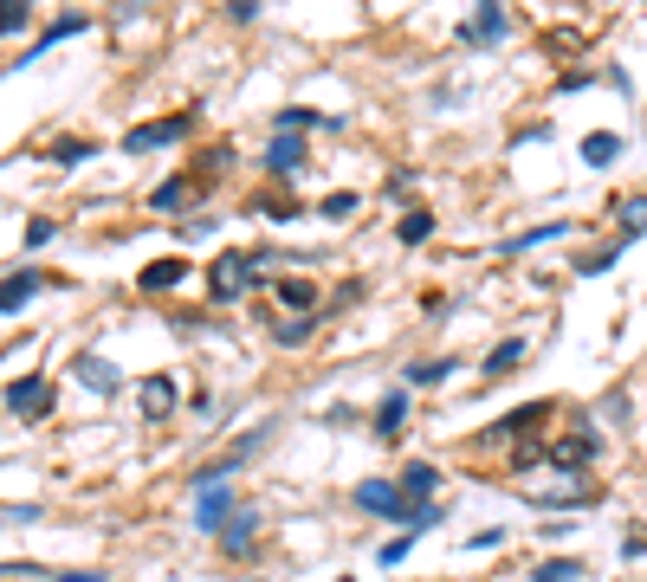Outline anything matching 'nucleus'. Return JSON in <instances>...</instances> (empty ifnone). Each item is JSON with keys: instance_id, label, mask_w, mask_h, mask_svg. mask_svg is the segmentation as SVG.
<instances>
[{"instance_id": "obj_1", "label": "nucleus", "mask_w": 647, "mask_h": 582, "mask_svg": "<svg viewBox=\"0 0 647 582\" xmlns=\"http://www.w3.org/2000/svg\"><path fill=\"white\" fill-rule=\"evenodd\" d=\"M356 505L376 511V518H389V524H402L408 537L440 524V505H415V498H402V485H395V479H363V485H356Z\"/></svg>"}, {"instance_id": "obj_2", "label": "nucleus", "mask_w": 647, "mask_h": 582, "mask_svg": "<svg viewBox=\"0 0 647 582\" xmlns=\"http://www.w3.org/2000/svg\"><path fill=\"white\" fill-rule=\"evenodd\" d=\"M259 285V253H246V259H214V266H208V291H214V298H246V291H253Z\"/></svg>"}, {"instance_id": "obj_3", "label": "nucleus", "mask_w": 647, "mask_h": 582, "mask_svg": "<svg viewBox=\"0 0 647 582\" xmlns=\"http://www.w3.org/2000/svg\"><path fill=\"white\" fill-rule=\"evenodd\" d=\"M188 130H195V110H175V117L136 123V130L123 136V149H130V156H143V149H162V143H175V136H188Z\"/></svg>"}, {"instance_id": "obj_4", "label": "nucleus", "mask_w": 647, "mask_h": 582, "mask_svg": "<svg viewBox=\"0 0 647 582\" xmlns=\"http://www.w3.org/2000/svg\"><path fill=\"white\" fill-rule=\"evenodd\" d=\"M505 33H512V13H505V7H473V20L460 26L466 46H499Z\"/></svg>"}, {"instance_id": "obj_5", "label": "nucleus", "mask_w": 647, "mask_h": 582, "mask_svg": "<svg viewBox=\"0 0 647 582\" xmlns=\"http://www.w3.org/2000/svg\"><path fill=\"white\" fill-rule=\"evenodd\" d=\"M7 408L13 414H52V382L46 376H20V382H7Z\"/></svg>"}, {"instance_id": "obj_6", "label": "nucleus", "mask_w": 647, "mask_h": 582, "mask_svg": "<svg viewBox=\"0 0 647 582\" xmlns=\"http://www.w3.org/2000/svg\"><path fill=\"white\" fill-rule=\"evenodd\" d=\"M550 466H563V473H576V466H596V453H602V440L596 434H563V440H550Z\"/></svg>"}, {"instance_id": "obj_7", "label": "nucleus", "mask_w": 647, "mask_h": 582, "mask_svg": "<svg viewBox=\"0 0 647 582\" xmlns=\"http://www.w3.org/2000/svg\"><path fill=\"white\" fill-rule=\"evenodd\" d=\"M136 401H143V421H169L175 401H182V388H175V376H149Z\"/></svg>"}, {"instance_id": "obj_8", "label": "nucleus", "mask_w": 647, "mask_h": 582, "mask_svg": "<svg viewBox=\"0 0 647 582\" xmlns=\"http://www.w3.org/2000/svg\"><path fill=\"white\" fill-rule=\"evenodd\" d=\"M72 369H78V382H85L91 395H117V388H123V376H117V363H110V356H91L85 350Z\"/></svg>"}, {"instance_id": "obj_9", "label": "nucleus", "mask_w": 647, "mask_h": 582, "mask_svg": "<svg viewBox=\"0 0 647 582\" xmlns=\"http://www.w3.org/2000/svg\"><path fill=\"white\" fill-rule=\"evenodd\" d=\"M550 421V401H525V408H512L499 427H492V440H518V434H538Z\"/></svg>"}, {"instance_id": "obj_10", "label": "nucleus", "mask_w": 647, "mask_h": 582, "mask_svg": "<svg viewBox=\"0 0 647 582\" xmlns=\"http://www.w3.org/2000/svg\"><path fill=\"white\" fill-rule=\"evenodd\" d=\"M253 537H259V511L253 505H240L227 524H220V544H227L233 557H246V550H253Z\"/></svg>"}, {"instance_id": "obj_11", "label": "nucleus", "mask_w": 647, "mask_h": 582, "mask_svg": "<svg viewBox=\"0 0 647 582\" xmlns=\"http://www.w3.org/2000/svg\"><path fill=\"white\" fill-rule=\"evenodd\" d=\"M395 485H402V498H415V505H434V492H440V473H434L428 460H408Z\"/></svg>"}, {"instance_id": "obj_12", "label": "nucleus", "mask_w": 647, "mask_h": 582, "mask_svg": "<svg viewBox=\"0 0 647 582\" xmlns=\"http://www.w3.org/2000/svg\"><path fill=\"white\" fill-rule=\"evenodd\" d=\"M233 511H240V505H233V492H220V485L195 498V524H201V531H220V524H227Z\"/></svg>"}, {"instance_id": "obj_13", "label": "nucleus", "mask_w": 647, "mask_h": 582, "mask_svg": "<svg viewBox=\"0 0 647 582\" xmlns=\"http://www.w3.org/2000/svg\"><path fill=\"white\" fill-rule=\"evenodd\" d=\"M188 279V259H149V266H143V279H136V285H143V291H169V285H182Z\"/></svg>"}, {"instance_id": "obj_14", "label": "nucleus", "mask_w": 647, "mask_h": 582, "mask_svg": "<svg viewBox=\"0 0 647 582\" xmlns=\"http://www.w3.org/2000/svg\"><path fill=\"white\" fill-rule=\"evenodd\" d=\"M266 169H272V175H298V169H305V143H298V136H272Z\"/></svg>"}, {"instance_id": "obj_15", "label": "nucleus", "mask_w": 647, "mask_h": 582, "mask_svg": "<svg viewBox=\"0 0 647 582\" xmlns=\"http://www.w3.org/2000/svg\"><path fill=\"white\" fill-rule=\"evenodd\" d=\"M39 285H46V272H33V266H26V272H13V279H0V311H20V304L33 298Z\"/></svg>"}, {"instance_id": "obj_16", "label": "nucleus", "mask_w": 647, "mask_h": 582, "mask_svg": "<svg viewBox=\"0 0 647 582\" xmlns=\"http://www.w3.org/2000/svg\"><path fill=\"white\" fill-rule=\"evenodd\" d=\"M402 427H408V395L395 388V395H382V408H376V434H382V440H395Z\"/></svg>"}, {"instance_id": "obj_17", "label": "nucleus", "mask_w": 647, "mask_h": 582, "mask_svg": "<svg viewBox=\"0 0 647 582\" xmlns=\"http://www.w3.org/2000/svg\"><path fill=\"white\" fill-rule=\"evenodd\" d=\"M311 123H324V130H337V117H318L311 104H285L279 110V136H298V130H311Z\"/></svg>"}, {"instance_id": "obj_18", "label": "nucleus", "mask_w": 647, "mask_h": 582, "mask_svg": "<svg viewBox=\"0 0 647 582\" xmlns=\"http://www.w3.org/2000/svg\"><path fill=\"white\" fill-rule=\"evenodd\" d=\"M518 363H525V337H505V343H499V350H492V356H486V382H492V376H512V369H518Z\"/></svg>"}, {"instance_id": "obj_19", "label": "nucleus", "mask_w": 647, "mask_h": 582, "mask_svg": "<svg viewBox=\"0 0 647 582\" xmlns=\"http://www.w3.org/2000/svg\"><path fill=\"white\" fill-rule=\"evenodd\" d=\"M318 324H324V317H292V324L279 317V324H272V337H279L285 350H298V343H311V337H318Z\"/></svg>"}, {"instance_id": "obj_20", "label": "nucleus", "mask_w": 647, "mask_h": 582, "mask_svg": "<svg viewBox=\"0 0 647 582\" xmlns=\"http://www.w3.org/2000/svg\"><path fill=\"white\" fill-rule=\"evenodd\" d=\"M615 214H622V233H615V240H635V233H647V201H641V194L615 201Z\"/></svg>"}, {"instance_id": "obj_21", "label": "nucleus", "mask_w": 647, "mask_h": 582, "mask_svg": "<svg viewBox=\"0 0 647 582\" xmlns=\"http://www.w3.org/2000/svg\"><path fill=\"white\" fill-rule=\"evenodd\" d=\"M279 304H292V311H318V285L311 279H279Z\"/></svg>"}, {"instance_id": "obj_22", "label": "nucleus", "mask_w": 647, "mask_h": 582, "mask_svg": "<svg viewBox=\"0 0 647 582\" xmlns=\"http://www.w3.org/2000/svg\"><path fill=\"white\" fill-rule=\"evenodd\" d=\"M615 156H622V136H609V130L583 136V162H589V169H602V162H615Z\"/></svg>"}, {"instance_id": "obj_23", "label": "nucleus", "mask_w": 647, "mask_h": 582, "mask_svg": "<svg viewBox=\"0 0 647 582\" xmlns=\"http://www.w3.org/2000/svg\"><path fill=\"white\" fill-rule=\"evenodd\" d=\"M576 576H583V563H576V557H544L538 570H531V582H576Z\"/></svg>"}, {"instance_id": "obj_24", "label": "nucleus", "mask_w": 647, "mask_h": 582, "mask_svg": "<svg viewBox=\"0 0 647 582\" xmlns=\"http://www.w3.org/2000/svg\"><path fill=\"white\" fill-rule=\"evenodd\" d=\"M195 188H201V182H182V175H169V182H162V188H156V207H162V214H169V207H182V201H195Z\"/></svg>"}, {"instance_id": "obj_25", "label": "nucleus", "mask_w": 647, "mask_h": 582, "mask_svg": "<svg viewBox=\"0 0 647 582\" xmlns=\"http://www.w3.org/2000/svg\"><path fill=\"white\" fill-rule=\"evenodd\" d=\"M428 233H434V214H428V207H408V214H402V240H408V246H421Z\"/></svg>"}, {"instance_id": "obj_26", "label": "nucleus", "mask_w": 647, "mask_h": 582, "mask_svg": "<svg viewBox=\"0 0 647 582\" xmlns=\"http://www.w3.org/2000/svg\"><path fill=\"white\" fill-rule=\"evenodd\" d=\"M622 246H628V240H609V246H602V253H583V259H576V272H583V279H596V272H609Z\"/></svg>"}, {"instance_id": "obj_27", "label": "nucleus", "mask_w": 647, "mask_h": 582, "mask_svg": "<svg viewBox=\"0 0 647 582\" xmlns=\"http://www.w3.org/2000/svg\"><path fill=\"white\" fill-rule=\"evenodd\" d=\"M259 214H266V220H298L305 207H298L292 194H259Z\"/></svg>"}, {"instance_id": "obj_28", "label": "nucleus", "mask_w": 647, "mask_h": 582, "mask_svg": "<svg viewBox=\"0 0 647 582\" xmlns=\"http://www.w3.org/2000/svg\"><path fill=\"white\" fill-rule=\"evenodd\" d=\"M91 149H98L91 136H65V143L52 149V162H65V169H72V162H91Z\"/></svg>"}, {"instance_id": "obj_29", "label": "nucleus", "mask_w": 647, "mask_h": 582, "mask_svg": "<svg viewBox=\"0 0 647 582\" xmlns=\"http://www.w3.org/2000/svg\"><path fill=\"white\" fill-rule=\"evenodd\" d=\"M324 220H350L356 214V188H337V194H324V207H318Z\"/></svg>"}, {"instance_id": "obj_30", "label": "nucleus", "mask_w": 647, "mask_h": 582, "mask_svg": "<svg viewBox=\"0 0 647 582\" xmlns=\"http://www.w3.org/2000/svg\"><path fill=\"white\" fill-rule=\"evenodd\" d=\"M557 233H570V220H544V227L518 233V240H512V253H525V246H538V240H557Z\"/></svg>"}, {"instance_id": "obj_31", "label": "nucleus", "mask_w": 647, "mask_h": 582, "mask_svg": "<svg viewBox=\"0 0 647 582\" xmlns=\"http://www.w3.org/2000/svg\"><path fill=\"white\" fill-rule=\"evenodd\" d=\"M26 20H33V7H26V0H0V33H20Z\"/></svg>"}, {"instance_id": "obj_32", "label": "nucleus", "mask_w": 647, "mask_h": 582, "mask_svg": "<svg viewBox=\"0 0 647 582\" xmlns=\"http://www.w3.org/2000/svg\"><path fill=\"white\" fill-rule=\"evenodd\" d=\"M447 369H453V356H440V363H408V382H421V388H428V382L447 376Z\"/></svg>"}, {"instance_id": "obj_33", "label": "nucleus", "mask_w": 647, "mask_h": 582, "mask_svg": "<svg viewBox=\"0 0 647 582\" xmlns=\"http://www.w3.org/2000/svg\"><path fill=\"white\" fill-rule=\"evenodd\" d=\"M78 26H85V20H78V13H65V20H52V26H46V33H39V46H52V39H65V33H78Z\"/></svg>"}, {"instance_id": "obj_34", "label": "nucleus", "mask_w": 647, "mask_h": 582, "mask_svg": "<svg viewBox=\"0 0 647 582\" xmlns=\"http://www.w3.org/2000/svg\"><path fill=\"white\" fill-rule=\"evenodd\" d=\"M538 460H544V440H525V447L512 453V466H518V473H531V466H538Z\"/></svg>"}, {"instance_id": "obj_35", "label": "nucleus", "mask_w": 647, "mask_h": 582, "mask_svg": "<svg viewBox=\"0 0 647 582\" xmlns=\"http://www.w3.org/2000/svg\"><path fill=\"white\" fill-rule=\"evenodd\" d=\"M402 557H408V537H395V544H382V550H376L382 570H389V563H402Z\"/></svg>"}, {"instance_id": "obj_36", "label": "nucleus", "mask_w": 647, "mask_h": 582, "mask_svg": "<svg viewBox=\"0 0 647 582\" xmlns=\"http://www.w3.org/2000/svg\"><path fill=\"white\" fill-rule=\"evenodd\" d=\"M52 240V220H26V246H46Z\"/></svg>"}, {"instance_id": "obj_37", "label": "nucleus", "mask_w": 647, "mask_h": 582, "mask_svg": "<svg viewBox=\"0 0 647 582\" xmlns=\"http://www.w3.org/2000/svg\"><path fill=\"white\" fill-rule=\"evenodd\" d=\"M499 544H505V531H499V524H492V531H479V537H473V544H466V550H499Z\"/></svg>"}, {"instance_id": "obj_38", "label": "nucleus", "mask_w": 647, "mask_h": 582, "mask_svg": "<svg viewBox=\"0 0 647 582\" xmlns=\"http://www.w3.org/2000/svg\"><path fill=\"white\" fill-rule=\"evenodd\" d=\"M647 550V531H628V544H622V557H641Z\"/></svg>"}, {"instance_id": "obj_39", "label": "nucleus", "mask_w": 647, "mask_h": 582, "mask_svg": "<svg viewBox=\"0 0 647 582\" xmlns=\"http://www.w3.org/2000/svg\"><path fill=\"white\" fill-rule=\"evenodd\" d=\"M59 582H98V576H91V570H72V576H59Z\"/></svg>"}]
</instances>
